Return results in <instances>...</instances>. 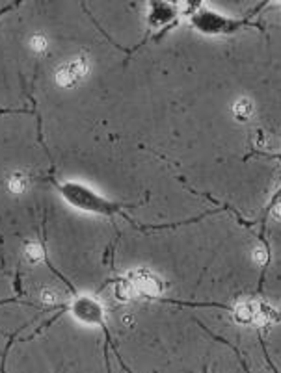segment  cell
<instances>
[{"instance_id": "cell-7", "label": "cell", "mask_w": 281, "mask_h": 373, "mask_svg": "<svg viewBox=\"0 0 281 373\" xmlns=\"http://www.w3.org/2000/svg\"><path fill=\"white\" fill-rule=\"evenodd\" d=\"M30 177L26 173L15 171L12 175H8V178L4 180V186L12 195H23L24 191H28V188H30Z\"/></svg>"}, {"instance_id": "cell-14", "label": "cell", "mask_w": 281, "mask_h": 373, "mask_svg": "<svg viewBox=\"0 0 281 373\" xmlns=\"http://www.w3.org/2000/svg\"><path fill=\"white\" fill-rule=\"evenodd\" d=\"M253 260L257 262L259 266H264L266 260H269V253L264 247H255L253 249Z\"/></svg>"}, {"instance_id": "cell-5", "label": "cell", "mask_w": 281, "mask_h": 373, "mask_svg": "<svg viewBox=\"0 0 281 373\" xmlns=\"http://www.w3.org/2000/svg\"><path fill=\"white\" fill-rule=\"evenodd\" d=\"M181 8L166 0H151L147 6V26L153 32H162L181 17Z\"/></svg>"}, {"instance_id": "cell-3", "label": "cell", "mask_w": 281, "mask_h": 373, "mask_svg": "<svg viewBox=\"0 0 281 373\" xmlns=\"http://www.w3.org/2000/svg\"><path fill=\"white\" fill-rule=\"evenodd\" d=\"M90 58L80 52L58 66V69L54 73V80L58 84V88L75 89L78 86H82L84 80L90 75Z\"/></svg>"}, {"instance_id": "cell-13", "label": "cell", "mask_w": 281, "mask_h": 373, "mask_svg": "<svg viewBox=\"0 0 281 373\" xmlns=\"http://www.w3.org/2000/svg\"><path fill=\"white\" fill-rule=\"evenodd\" d=\"M203 2L205 0H183V6H185L183 12L190 15V13H194L196 10H199V8H203Z\"/></svg>"}, {"instance_id": "cell-6", "label": "cell", "mask_w": 281, "mask_h": 373, "mask_svg": "<svg viewBox=\"0 0 281 373\" xmlns=\"http://www.w3.org/2000/svg\"><path fill=\"white\" fill-rule=\"evenodd\" d=\"M127 283L131 286V290L134 296L142 297H156L161 296L162 285L156 275H153L151 271H145V269H140V271L131 273L127 277Z\"/></svg>"}, {"instance_id": "cell-8", "label": "cell", "mask_w": 281, "mask_h": 373, "mask_svg": "<svg viewBox=\"0 0 281 373\" xmlns=\"http://www.w3.org/2000/svg\"><path fill=\"white\" fill-rule=\"evenodd\" d=\"M235 320L242 325L257 323V303L242 301L235 307Z\"/></svg>"}, {"instance_id": "cell-12", "label": "cell", "mask_w": 281, "mask_h": 373, "mask_svg": "<svg viewBox=\"0 0 281 373\" xmlns=\"http://www.w3.org/2000/svg\"><path fill=\"white\" fill-rule=\"evenodd\" d=\"M39 301L48 305V307H56L58 305V291L54 290V288H43L39 291Z\"/></svg>"}, {"instance_id": "cell-15", "label": "cell", "mask_w": 281, "mask_h": 373, "mask_svg": "<svg viewBox=\"0 0 281 373\" xmlns=\"http://www.w3.org/2000/svg\"><path fill=\"white\" fill-rule=\"evenodd\" d=\"M272 216H274L275 220H281V190L275 193L274 197V204H272Z\"/></svg>"}, {"instance_id": "cell-17", "label": "cell", "mask_w": 281, "mask_h": 373, "mask_svg": "<svg viewBox=\"0 0 281 373\" xmlns=\"http://www.w3.org/2000/svg\"><path fill=\"white\" fill-rule=\"evenodd\" d=\"M278 2H281V0H278Z\"/></svg>"}, {"instance_id": "cell-9", "label": "cell", "mask_w": 281, "mask_h": 373, "mask_svg": "<svg viewBox=\"0 0 281 373\" xmlns=\"http://www.w3.org/2000/svg\"><path fill=\"white\" fill-rule=\"evenodd\" d=\"M231 112H233L235 119H239V121H250L253 117V113H255V104H253L250 97H239L233 102Z\"/></svg>"}, {"instance_id": "cell-11", "label": "cell", "mask_w": 281, "mask_h": 373, "mask_svg": "<svg viewBox=\"0 0 281 373\" xmlns=\"http://www.w3.org/2000/svg\"><path fill=\"white\" fill-rule=\"evenodd\" d=\"M28 47H30V50H34V52L42 54L45 52L48 48V39L45 34H34V36L30 37V41H28Z\"/></svg>"}, {"instance_id": "cell-2", "label": "cell", "mask_w": 281, "mask_h": 373, "mask_svg": "<svg viewBox=\"0 0 281 373\" xmlns=\"http://www.w3.org/2000/svg\"><path fill=\"white\" fill-rule=\"evenodd\" d=\"M188 23L198 34L209 37H224L233 36L237 32L248 26L244 19L229 17L224 13H218L210 8H199L194 13L188 15Z\"/></svg>"}, {"instance_id": "cell-10", "label": "cell", "mask_w": 281, "mask_h": 373, "mask_svg": "<svg viewBox=\"0 0 281 373\" xmlns=\"http://www.w3.org/2000/svg\"><path fill=\"white\" fill-rule=\"evenodd\" d=\"M24 256L32 264H42L47 258V253H45V247L39 242H28L24 245Z\"/></svg>"}, {"instance_id": "cell-16", "label": "cell", "mask_w": 281, "mask_h": 373, "mask_svg": "<svg viewBox=\"0 0 281 373\" xmlns=\"http://www.w3.org/2000/svg\"><path fill=\"white\" fill-rule=\"evenodd\" d=\"M166 2L174 4V6H181V4H183V0H166Z\"/></svg>"}, {"instance_id": "cell-1", "label": "cell", "mask_w": 281, "mask_h": 373, "mask_svg": "<svg viewBox=\"0 0 281 373\" xmlns=\"http://www.w3.org/2000/svg\"><path fill=\"white\" fill-rule=\"evenodd\" d=\"M54 188L58 195L67 207L75 208L77 212L90 213L97 218H114V216H125V208L118 201L108 199L91 186L77 180H64L54 182Z\"/></svg>"}, {"instance_id": "cell-4", "label": "cell", "mask_w": 281, "mask_h": 373, "mask_svg": "<svg viewBox=\"0 0 281 373\" xmlns=\"http://www.w3.org/2000/svg\"><path fill=\"white\" fill-rule=\"evenodd\" d=\"M67 312H69L78 323H82V325L101 327L108 336L107 325H105V308H102V305L97 301L96 297L75 296V299L67 305Z\"/></svg>"}]
</instances>
